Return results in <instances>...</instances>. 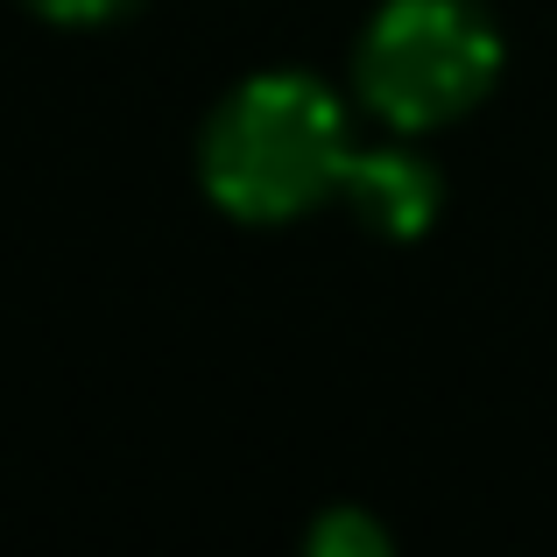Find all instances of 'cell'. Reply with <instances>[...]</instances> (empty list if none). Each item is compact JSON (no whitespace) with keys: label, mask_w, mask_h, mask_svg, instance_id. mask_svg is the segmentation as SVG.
<instances>
[{"label":"cell","mask_w":557,"mask_h":557,"mask_svg":"<svg viewBox=\"0 0 557 557\" xmlns=\"http://www.w3.org/2000/svg\"><path fill=\"white\" fill-rule=\"evenodd\" d=\"M346 113L311 71H261L233 85L198 135V184L226 219L283 226L346 190Z\"/></svg>","instance_id":"cell-1"},{"label":"cell","mask_w":557,"mask_h":557,"mask_svg":"<svg viewBox=\"0 0 557 557\" xmlns=\"http://www.w3.org/2000/svg\"><path fill=\"white\" fill-rule=\"evenodd\" d=\"M502 78V28L473 0H381L354 50V92L403 135L459 121Z\"/></svg>","instance_id":"cell-2"},{"label":"cell","mask_w":557,"mask_h":557,"mask_svg":"<svg viewBox=\"0 0 557 557\" xmlns=\"http://www.w3.org/2000/svg\"><path fill=\"white\" fill-rule=\"evenodd\" d=\"M346 198L368 212L374 233L409 240V233L431 226L437 212V170L423 156H354L346 163Z\"/></svg>","instance_id":"cell-3"},{"label":"cell","mask_w":557,"mask_h":557,"mask_svg":"<svg viewBox=\"0 0 557 557\" xmlns=\"http://www.w3.org/2000/svg\"><path fill=\"white\" fill-rule=\"evenodd\" d=\"M304 550L311 557H381L388 550V530L368 522L360 508H325V516L311 522V536H304Z\"/></svg>","instance_id":"cell-4"},{"label":"cell","mask_w":557,"mask_h":557,"mask_svg":"<svg viewBox=\"0 0 557 557\" xmlns=\"http://www.w3.org/2000/svg\"><path fill=\"white\" fill-rule=\"evenodd\" d=\"M28 14H42V22H64V28H92V22H113V14H127L135 0H22Z\"/></svg>","instance_id":"cell-5"}]
</instances>
